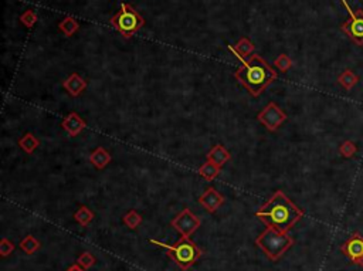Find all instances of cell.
<instances>
[{
    "instance_id": "13",
    "label": "cell",
    "mask_w": 363,
    "mask_h": 271,
    "mask_svg": "<svg viewBox=\"0 0 363 271\" xmlns=\"http://www.w3.org/2000/svg\"><path fill=\"white\" fill-rule=\"evenodd\" d=\"M230 159H231L230 152H228L223 145H220V143L214 145L213 148L207 152V161L213 162V164H216L217 166H220V168L226 164V162H228Z\"/></svg>"
},
{
    "instance_id": "25",
    "label": "cell",
    "mask_w": 363,
    "mask_h": 271,
    "mask_svg": "<svg viewBox=\"0 0 363 271\" xmlns=\"http://www.w3.org/2000/svg\"><path fill=\"white\" fill-rule=\"evenodd\" d=\"M77 261H78L79 265H83V267H84V268L87 270V268H91L94 264H95V257H94L91 253L84 251V253H83V254L78 257V260H77Z\"/></svg>"
},
{
    "instance_id": "15",
    "label": "cell",
    "mask_w": 363,
    "mask_h": 271,
    "mask_svg": "<svg viewBox=\"0 0 363 271\" xmlns=\"http://www.w3.org/2000/svg\"><path fill=\"white\" fill-rule=\"evenodd\" d=\"M90 162H91L97 169H100L101 171V169H104V168L111 162V155H109V152H108L105 148L98 146V148H95V150L90 155Z\"/></svg>"
},
{
    "instance_id": "14",
    "label": "cell",
    "mask_w": 363,
    "mask_h": 271,
    "mask_svg": "<svg viewBox=\"0 0 363 271\" xmlns=\"http://www.w3.org/2000/svg\"><path fill=\"white\" fill-rule=\"evenodd\" d=\"M230 50L234 53L237 58H240V61L243 63H246L247 61V58L250 54H253V51L256 50V47H254V44L250 42L249 38H241L238 43L235 44L234 47L233 46H230Z\"/></svg>"
},
{
    "instance_id": "3",
    "label": "cell",
    "mask_w": 363,
    "mask_h": 271,
    "mask_svg": "<svg viewBox=\"0 0 363 271\" xmlns=\"http://www.w3.org/2000/svg\"><path fill=\"white\" fill-rule=\"evenodd\" d=\"M256 244L270 257L272 261H277L278 258L294 244V239L287 233L278 231L277 228L268 226L264 233L257 237Z\"/></svg>"
},
{
    "instance_id": "16",
    "label": "cell",
    "mask_w": 363,
    "mask_h": 271,
    "mask_svg": "<svg viewBox=\"0 0 363 271\" xmlns=\"http://www.w3.org/2000/svg\"><path fill=\"white\" fill-rule=\"evenodd\" d=\"M19 146H20L26 153H33V152L40 146V141H38L31 132H27V134H24V136H22V138L19 139Z\"/></svg>"
},
{
    "instance_id": "8",
    "label": "cell",
    "mask_w": 363,
    "mask_h": 271,
    "mask_svg": "<svg viewBox=\"0 0 363 271\" xmlns=\"http://www.w3.org/2000/svg\"><path fill=\"white\" fill-rule=\"evenodd\" d=\"M172 227H175L182 237H190L200 227V219L193 214L189 209H183L180 213L172 220Z\"/></svg>"
},
{
    "instance_id": "23",
    "label": "cell",
    "mask_w": 363,
    "mask_h": 271,
    "mask_svg": "<svg viewBox=\"0 0 363 271\" xmlns=\"http://www.w3.org/2000/svg\"><path fill=\"white\" fill-rule=\"evenodd\" d=\"M356 152H357V146L352 141H345L339 148V153L343 158H353Z\"/></svg>"
},
{
    "instance_id": "17",
    "label": "cell",
    "mask_w": 363,
    "mask_h": 271,
    "mask_svg": "<svg viewBox=\"0 0 363 271\" xmlns=\"http://www.w3.org/2000/svg\"><path fill=\"white\" fill-rule=\"evenodd\" d=\"M338 83H339L346 91H350V90L359 83V77H357L352 70H345V71L342 72L341 75L338 77Z\"/></svg>"
},
{
    "instance_id": "28",
    "label": "cell",
    "mask_w": 363,
    "mask_h": 271,
    "mask_svg": "<svg viewBox=\"0 0 363 271\" xmlns=\"http://www.w3.org/2000/svg\"><path fill=\"white\" fill-rule=\"evenodd\" d=\"M67 271H86V268H84L83 265H79V264H72L71 267Z\"/></svg>"
},
{
    "instance_id": "1",
    "label": "cell",
    "mask_w": 363,
    "mask_h": 271,
    "mask_svg": "<svg viewBox=\"0 0 363 271\" xmlns=\"http://www.w3.org/2000/svg\"><path fill=\"white\" fill-rule=\"evenodd\" d=\"M256 216L258 219H261L267 226L277 228L278 231L287 233L297 221L301 220L304 212L298 206H295L281 190H278L257 212Z\"/></svg>"
},
{
    "instance_id": "19",
    "label": "cell",
    "mask_w": 363,
    "mask_h": 271,
    "mask_svg": "<svg viewBox=\"0 0 363 271\" xmlns=\"http://www.w3.org/2000/svg\"><path fill=\"white\" fill-rule=\"evenodd\" d=\"M74 219H75V221L79 223L83 227H87V226L93 221L94 212L93 210H90L87 206H81L78 210L75 212V214H74Z\"/></svg>"
},
{
    "instance_id": "24",
    "label": "cell",
    "mask_w": 363,
    "mask_h": 271,
    "mask_svg": "<svg viewBox=\"0 0 363 271\" xmlns=\"http://www.w3.org/2000/svg\"><path fill=\"white\" fill-rule=\"evenodd\" d=\"M274 65L277 67L278 70H281L283 72H287L290 68H291L292 61L291 58L288 57L287 54H281V56L274 61Z\"/></svg>"
},
{
    "instance_id": "18",
    "label": "cell",
    "mask_w": 363,
    "mask_h": 271,
    "mask_svg": "<svg viewBox=\"0 0 363 271\" xmlns=\"http://www.w3.org/2000/svg\"><path fill=\"white\" fill-rule=\"evenodd\" d=\"M219 173H220V166H217L210 161H207L206 164L201 165L199 169V175L206 180H213L219 176Z\"/></svg>"
},
{
    "instance_id": "5",
    "label": "cell",
    "mask_w": 363,
    "mask_h": 271,
    "mask_svg": "<svg viewBox=\"0 0 363 271\" xmlns=\"http://www.w3.org/2000/svg\"><path fill=\"white\" fill-rule=\"evenodd\" d=\"M143 19L135 12L131 5L122 3L121 10L111 19V24L118 30L124 37H131L143 26Z\"/></svg>"
},
{
    "instance_id": "10",
    "label": "cell",
    "mask_w": 363,
    "mask_h": 271,
    "mask_svg": "<svg viewBox=\"0 0 363 271\" xmlns=\"http://www.w3.org/2000/svg\"><path fill=\"white\" fill-rule=\"evenodd\" d=\"M223 202H224L223 195L220 192H217L214 187H209L206 192L199 198L200 205L205 207L206 210H209L210 213L216 212L223 205Z\"/></svg>"
},
{
    "instance_id": "7",
    "label": "cell",
    "mask_w": 363,
    "mask_h": 271,
    "mask_svg": "<svg viewBox=\"0 0 363 271\" xmlns=\"http://www.w3.org/2000/svg\"><path fill=\"white\" fill-rule=\"evenodd\" d=\"M257 120L268 131H277L287 121V114L275 102H270L260 114L257 115Z\"/></svg>"
},
{
    "instance_id": "20",
    "label": "cell",
    "mask_w": 363,
    "mask_h": 271,
    "mask_svg": "<svg viewBox=\"0 0 363 271\" xmlns=\"http://www.w3.org/2000/svg\"><path fill=\"white\" fill-rule=\"evenodd\" d=\"M40 247H42L40 242L37 240L34 236L31 235L26 236L22 240V243H20V249H22L26 254H34Z\"/></svg>"
},
{
    "instance_id": "22",
    "label": "cell",
    "mask_w": 363,
    "mask_h": 271,
    "mask_svg": "<svg viewBox=\"0 0 363 271\" xmlns=\"http://www.w3.org/2000/svg\"><path fill=\"white\" fill-rule=\"evenodd\" d=\"M124 223L129 228H136L142 223V216L138 213L136 210H129L128 213L124 216Z\"/></svg>"
},
{
    "instance_id": "6",
    "label": "cell",
    "mask_w": 363,
    "mask_h": 271,
    "mask_svg": "<svg viewBox=\"0 0 363 271\" xmlns=\"http://www.w3.org/2000/svg\"><path fill=\"white\" fill-rule=\"evenodd\" d=\"M342 5L349 13V20L342 24V31L350 37L357 46H363V10H353L346 0H342Z\"/></svg>"
},
{
    "instance_id": "26",
    "label": "cell",
    "mask_w": 363,
    "mask_h": 271,
    "mask_svg": "<svg viewBox=\"0 0 363 271\" xmlns=\"http://www.w3.org/2000/svg\"><path fill=\"white\" fill-rule=\"evenodd\" d=\"M15 250V244L10 242L9 239H3L0 242V254L3 257H8L9 254H12Z\"/></svg>"
},
{
    "instance_id": "2",
    "label": "cell",
    "mask_w": 363,
    "mask_h": 271,
    "mask_svg": "<svg viewBox=\"0 0 363 271\" xmlns=\"http://www.w3.org/2000/svg\"><path fill=\"white\" fill-rule=\"evenodd\" d=\"M235 79L240 80L251 95L257 97L270 83L277 80V74L263 58L254 54L235 71Z\"/></svg>"
},
{
    "instance_id": "27",
    "label": "cell",
    "mask_w": 363,
    "mask_h": 271,
    "mask_svg": "<svg viewBox=\"0 0 363 271\" xmlns=\"http://www.w3.org/2000/svg\"><path fill=\"white\" fill-rule=\"evenodd\" d=\"M20 20L24 26H27V27H31L34 23L37 22V15L33 12V10H27L26 13H23L20 16Z\"/></svg>"
},
{
    "instance_id": "4",
    "label": "cell",
    "mask_w": 363,
    "mask_h": 271,
    "mask_svg": "<svg viewBox=\"0 0 363 271\" xmlns=\"http://www.w3.org/2000/svg\"><path fill=\"white\" fill-rule=\"evenodd\" d=\"M150 243L157 244L160 247H164L168 251V256H171L179 267L182 270H187L194 261L201 256V250L194 244V243L189 239V237H182L176 244L169 246V244H165L162 242H157L155 239H150Z\"/></svg>"
},
{
    "instance_id": "12",
    "label": "cell",
    "mask_w": 363,
    "mask_h": 271,
    "mask_svg": "<svg viewBox=\"0 0 363 271\" xmlns=\"http://www.w3.org/2000/svg\"><path fill=\"white\" fill-rule=\"evenodd\" d=\"M63 87L68 91L71 97H78L87 88V81L79 74H71L67 80L63 81Z\"/></svg>"
},
{
    "instance_id": "9",
    "label": "cell",
    "mask_w": 363,
    "mask_h": 271,
    "mask_svg": "<svg viewBox=\"0 0 363 271\" xmlns=\"http://www.w3.org/2000/svg\"><path fill=\"white\" fill-rule=\"evenodd\" d=\"M342 253L350 258V261L359 264L363 268V237L359 233H355L348 242L341 247Z\"/></svg>"
},
{
    "instance_id": "11",
    "label": "cell",
    "mask_w": 363,
    "mask_h": 271,
    "mask_svg": "<svg viewBox=\"0 0 363 271\" xmlns=\"http://www.w3.org/2000/svg\"><path fill=\"white\" fill-rule=\"evenodd\" d=\"M61 127H63V129H64L65 132L70 136H77L81 131L86 129L87 124L77 112H70V114L67 115L64 120H63Z\"/></svg>"
},
{
    "instance_id": "21",
    "label": "cell",
    "mask_w": 363,
    "mask_h": 271,
    "mask_svg": "<svg viewBox=\"0 0 363 271\" xmlns=\"http://www.w3.org/2000/svg\"><path fill=\"white\" fill-rule=\"evenodd\" d=\"M58 29L64 33L65 36H72L77 30L79 29V23L74 19V17H65L63 22L60 23Z\"/></svg>"
}]
</instances>
